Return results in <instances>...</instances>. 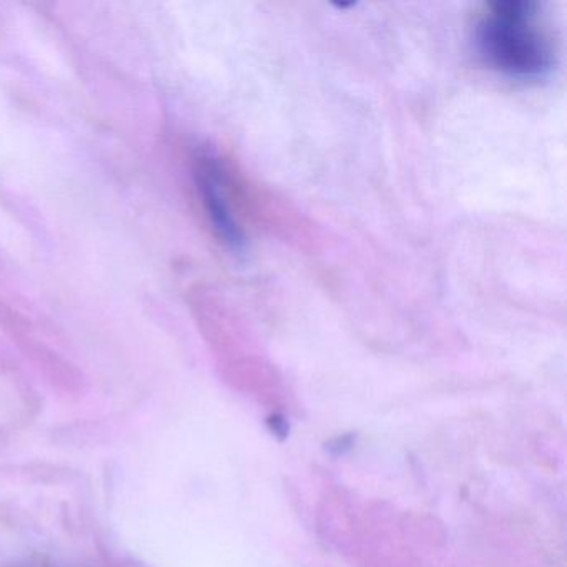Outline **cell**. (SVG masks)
<instances>
[{
  "label": "cell",
  "mask_w": 567,
  "mask_h": 567,
  "mask_svg": "<svg viewBox=\"0 0 567 567\" xmlns=\"http://www.w3.org/2000/svg\"><path fill=\"white\" fill-rule=\"evenodd\" d=\"M474 44L487 68L513 81H544L556 69V42L534 2L491 6L477 22Z\"/></svg>",
  "instance_id": "1"
},
{
  "label": "cell",
  "mask_w": 567,
  "mask_h": 567,
  "mask_svg": "<svg viewBox=\"0 0 567 567\" xmlns=\"http://www.w3.org/2000/svg\"><path fill=\"white\" fill-rule=\"evenodd\" d=\"M200 188L204 195V204L210 215L212 224L217 230L218 237L231 248L241 250L245 245L240 227L231 214L230 205L225 197L224 184H221L220 171L214 162H205L200 171Z\"/></svg>",
  "instance_id": "2"
}]
</instances>
